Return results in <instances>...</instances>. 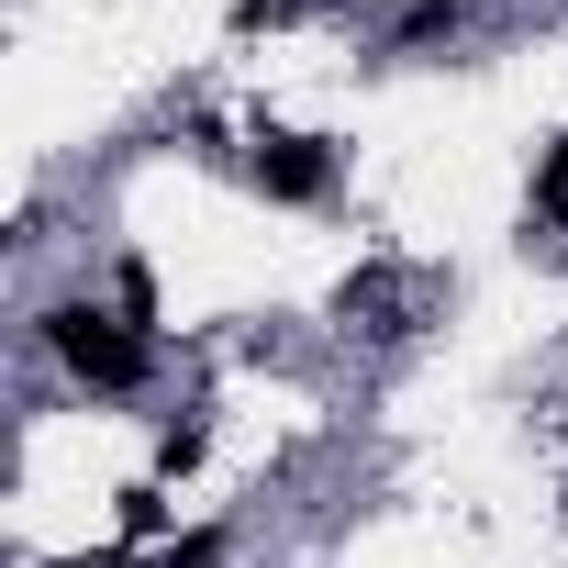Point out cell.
<instances>
[{"mask_svg":"<svg viewBox=\"0 0 568 568\" xmlns=\"http://www.w3.org/2000/svg\"><path fill=\"white\" fill-rule=\"evenodd\" d=\"M68 568H134V557H68Z\"/></svg>","mask_w":568,"mask_h":568,"instance_id":"cell-5","label":"cell"},{"mask_svg":"<svg viewBox=\"0 0 568 568\" xmlns=\"http://www.w3.org/2000/svg\"><path fill=\"white\" fill-rule=\"evenodd\" d=\"M256 190H267V201H324V190H335V156H324L313 134H267V145H256Z\"/></svg>","mask_w":568,"mask_h":568,"instance_id":"cell-2","label":"cell"},{"mask_svg":"<svg viewBox=\"0 0 568 568\" xmlns=\"http://www.w3.org/2000/svg\"><path fill=\"white\" fill-rule=\"evenodd\" d=\"M291 12H313V0H245V12H234V23L256 34V23H291Z\"/></svg>","mask_w":568,"mask_h":568,"instance_id":"cell-4","label":"cell"},{"mask_svg":"<svg viewBox=\"0 0 568 568\" xmlns=\"http://www.w3.org/2000/svg\"><path fill=\"white\" fill-rule=\"evenodd\" d=\"M535 212H546V223H568V134H557V145H546V168H535Z\"/></svg>","mask_w":568,"mask_h":568,"instance_id":"cell-3","label":"cell"},{"mask_svg":"<svg viewBox=\"0 0 568 568\" xmlns=\"http://www.w3.org/2000/svg\"><path fill=\"white\" fill-rule=\"evenodd\" d=\"M45 335H57V357H68L90 390H134V379H145V335H123V324H112V313H90V302L45 313Z\"/></svg>","mask_w":568,"mask_h":568,"instance_id":"cell-1","label":"cell"}]
</instances>
